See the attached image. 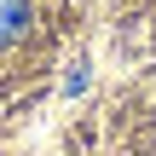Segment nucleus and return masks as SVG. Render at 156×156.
<instances>
[{
	"label": "nucleus",
	"mask_w": 156,
	"mask_h": 156,
	"mask_svg": "<svg viewBox=\"0 0 156 156\" xmlns=\"http://www.w3.org/2000/svg\"><path fill=\"white\" fill-rule=\"evenodd\" d=\"M23 29H29V0H0V52L23 41Z\"/></svg>",
	"instance_id": "f257e3e1"
}]
</instances>
